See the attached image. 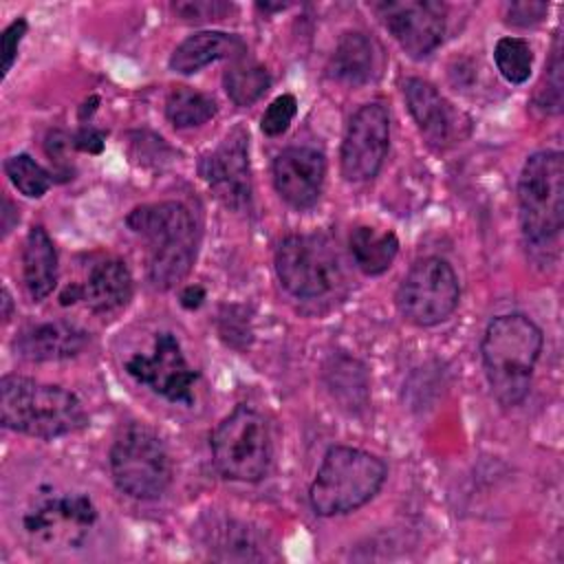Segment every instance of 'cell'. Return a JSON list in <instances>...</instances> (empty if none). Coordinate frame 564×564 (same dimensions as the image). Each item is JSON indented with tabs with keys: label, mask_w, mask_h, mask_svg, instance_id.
Here are the masks:
<instances>
[{
	"label": "cell",
	"mask_w": 564,
	"mask_h": 564,
	"mask_svg": "<svg viewBox=\"0 0 564 564\" xmlns=\"http://www.w3.org/2000/svg\"><path fill=\"white\" fill-rule=\"evenodd\" d=\"M280 284L295 297L315 300L335 291L341 282V267L333 245L317 234L286 236L275 251Z\"/></svg>",
	"instance_id": "cell-9"
},
{
	"label": "cell",
	"mask_w": 564,
	"mask_h": 564,
	"mask_svg": "<svg viewBox=\"0 0 564 564\" xmlns=\"http://www.w3.org/2000/svg\"><path fill=\"white\" fill-rule=\"evenodd\" d=\"M132 295V275L121 260L95 264L82 286V300L95 313H112L128 304Z\"/></svg>",
	"instance_id": "cell-19"
},
{
	"label": "cell",
	"mask_w": 564,
	"mask_h": 564,
	"mask_svg": "<svg viewBox=\"0 0 564 564\" xmlns=\"http://www.w3.org/2000/svg\"><path fill=\"white\" fill-rule=\"evenodd\" d=\"M390 145V117L379 104H364L348 121L341 141V174L348 181L377 176Z\"/></svg>",
	"instance_id": "cell-11"
},
{
	"label": "cell",
	"mask_w": 564,
	"mask_h": 564,
	"mask_svg": "<svg viewBox=\"0 0 564 564\" xmlns=\"http://www.w3.org/2000/svg\"><path fill=\"white\" fill-rule=\"evenodd\" d=\"M326 176V159L315 148H286L273 161V183L278 194L297 209L315 205Z\"/></svg>",
	"instance_id": "cell-15"
},
{
	"label": "cell",
	"mask_w": 564,
	"mask_h": 564,
	"mask_svg": "<svg viewBox=\"0 0 564 564\" xmlns=\"http://www.w3.org/2000/svg\"><path fill=\"white\" fill-rule=\"evenodd\" d=\"M460 284L452 264L443 258H421L410 267L397 291L401 315L416 326L445 322L458 306Z\"/></svg>",
	"instance_id": "cell-10"
},
{
	"label": "cell",
	"mask_w": 564,
	"mask_h": 564,
	"mask_svg": "<svg viewBox=\"0 0 564 564\" xmlns=\"http://www.w3.org/2000/svg\"><path fill=\"white\" fill-rule=\"evenodd\" d=\"M350 253L366 275H379L390 269L399 253L394 231H377L375 227H357L350 234Z\"/></svg>",
	"instance_id": "cell-22"
},
{
	"label": "cell",
	"mask_w": 564,
	"mask_h": 564,
	"mask_svg": "<svg viewBox=\"0 0 564 564\" xmlns=\"http://www.w3.org/2000/svg\"><path fill=\"white\" fill-rule=\"evenodd\" d=\"M383 24L412 57L430 55L445 35V7L432 0H399L377 4Z\"/></svg>",
	"instance_id": "cell-13"
},
{
	"label": "cell",
	"mask_w": 564,
	"mask_h": 564,
	"mask_svg": "<svg viewBox=\"0 0 564 564\" xmlns=\"http://www.w3.org/2000/svg\"><path fill=\"white\" fill-rule=\"evenodd\" d=\"M231 7L223 4V2H209V0H194V2H176L174 11L183 18V20H216L223 18Z\"/></svg>",
	"instance_id": "cell-29"
},
{
	"label": "cell",
	"mask_w": 564,
	"mask_h": 564,
	"mask_svg": "<svg viewBox=\"0 0 564 564\" xmlns=\"http://www.w3.org/2000/svg\"><path fill=\"white\" fill-rule=\"evenodd\" d=\"M110 471L119 491L137 500H152L170 487L172 460L152 430L128 425L110 447Z\"/></svg>",
	"instance_id": "cell-7"
},
{
	"label": "cell",
	"mask_w": 564,
	"mask_h": 564,
	"mask_svg": "<svg viewBox=\"0 0 564 564\" xmlns=\"http://www.w3.org/2000/svg\"><path fill=\"white\" fill-rule=\"evenodd\" d=\"M2 425L35 438H57L86 425L82 401L62 386L7 375L0 381Z\"/></svg>",
	"instance_id": "cell-3"
},
{
	"label": "cell",
	"mask_w": 564,
	"mask_h": 564,
	"mask_svg": "<svg viewBox=\"0 0 564 564\" xmlns=\"http://www.w3.org/2000/svg\"><path fill=\"white\" fill-rule=\"evenodd\" d=\"M408 110L414 117L421 134L434 148H445L454 134V115L443 95L425 79L412 77L403 86Z\"/></svg>",
	"instance_id": "cell-17"
},
{
	"label": "cell",
	"mask_w": 564,
	"mask_h": 564,
	"mask_svg": "<svg viewBox=\"0 0 564 564\" xmlns=\"http://www.w3.org/2000/svg\"><path fill=\"white\" fill-rule=\"evenodd\" d=\"M128 227L148 245V275L156 289H172L181 282L196 258V225L181 203H150L134 207Z\"/></svg>",
	"instance_id": "cell-2"
},
{
	"label": "cell",
	"mask_w": 564,
	"mask_h": 564,
	"mask_svg": "<svg viewBox=\"0 0 564 564\" xmlns=\"http://www.w3.org/2000/svg\"><path fill=\"white\" fill-rule=\"evenodd\" d=\"M4 172L13 183V187L29 198L44 196L53 183L51 174L40 163H35L29 154L9 156L4 161Z\"/></svg>",
	"instance_id": "cell-26"
},
{
	"label": "cell",
	"mask_w": 564,
	"mask_h": 564,
	"mask_svg": "<svg viewBox=\"0 0 564 564\" xmlns=\"http://www.w3.org/2000/svg\"><path fill=\"white\" fill-rule=\"evenodd\" d=\"M73 148L84 150V152H101L104 148V132L95 130V128H82L75 137H73Z\"/></svg>",
	"instance_id": "cell-32"
},
{
	"label": "cell",
	"mask_w": 564,
	"mask_h": 564,
	"mask_svg": "<svg viewBox=\"0 0 564 564\" xmlns=\"http://www.w3.org/2000/svg\"><path fill=\"white\" fill-rule=\"evenodd\" d=\"M225 90L229 99L238 106H251L258 101L271 86V77L264 66L249 62V59H236L227 73H225Z\"/></svg>",
	"instance_id": "cell-23"
},
{
	"label": "cell",
	"mask_w": 564,
	"mask_h": 564,
	"mask_svg": "<svg viewBox=\"0 0 564 564\" xmlns=\"http://www.w3.org/2000/svg\"><path fill=\"white\" fill-rule=\"evenodd\" d=\"M126 372L165 397L172 403H192L196 370L189 368L178 339L172 333H159L152 355H134L126 361Z\"/></svg>",
	"instance_id": "cell-12"
},
{
	"label": "cell",
	"mask_w": 564,
	"mask_h": 564,
	"mask_svg": "<svg viewBox=\"0 0 564 564\" xmlns=\"http://www.w3.org/2000/svg\"><path fill=\"white\" fill-rule=\"evenodd\" d=\"M375 64H377V55H375L372 42L364 33L352 31V33H344L341 40L337 42L328 68L335 79L359 86L370 82L375 73Z\"/></svg>",
	"instance_id": "cell-21"
},
{
	"label": "cell",
	"mask_w": 564,
	"mask_h": 564,
	"mask_svg": "<svg viewBox=\"0 0 564 564\" xmlns=\"http://www.w3.org/2000/svg\"><path fill=\"white\" fill-rule=\"evenodd\" d=\"M295 112H297V101H295L293 95H280V97H275V99L267 106V110H264V115H262V119H260L262 132L269 134V137H280L282 132H286V128H289V123L293 121Z\"/></svg>",
	"instance_id": "cell-27"
},
{
	"label": "cell",
	"mask_w": 564,
	"mask_h": 564,
	"mask_svg": "<svg viewBox=\"0 0 564 564\" xmlns=\"http://www.w3.org/2000/svg\"><path fill=\"white\" fill-rule=\"evenodd\" d=\"M203 300H205V291H203L198 284L187 286V289L181 293V304H183L185 308H196V306H200Z\"/></svg>",
	"instance_id": "cell-34"
},
{
	"label": "cell",
	"mask_w": 564,
	"mask_h": 564,
	"mask_svg": "<svg viewBox=\"0 0 564 564\" xmlns=\"http://www.w3.org/2000/svg\"><path fill=\"white\" fill-rule=\"evenodd\" d=\"M200 174L216 198L242 212L251 205V170L247 154V134L234 130L227 139L200 161Z\"/></svg>",
	"instance_id": "cell-14"
},
{
	"label": "cell",
	"mask_w": 564,
	"mask_h": 564,
	"mask_svg": "<svg viewBox=\"0 0 564 564\" xmlns=\"http://www.w3.org/2000/svg\"><path fill=\"white\" fill-rule=\"evenodd\" d=\"M546 88H540V106L544 110H560L562 104V57H560V42L555 40L551 64L546 68Z\"/></svg>",
	"instance_id": "cell-28"
},
{
	"label": "cell",
	"mask_w": 564,
	"mask_h": 564,
	"mask_svg": "<svg viewBox=\"0 0 564 564\" xmlns=\"http://www.w3.org/2000/svg\"><path fill=\"white\" fill-rule=\"evenodd\" d=\"M240 55H245V42L238 35L225 31H200L174 48L170 68L174 73L189 75L216 59H238Z\"/></svg>",
	"instance_id": "cell-18"
},
{
	"label": "cell",
	"mask_w": 564,
	"mask_h": 564,
	"mask_svg": "<svg viewBox=\"0 0 564 564\" xmlns=\"http://www.w3.org/2000/svg\"><path fill=\"white\" fill-rule=\"evenodd\" d=\"M22 524L40 546L77 549L97 524V507L86 494L44 487L26 507Z\"/></svg>",
	"instance_id": "cell-8"
},
{
	"label": "cell",
	"mask_w": 564,
	"mask_h": 564,
	"mask_svg": "<svg viewBox=\"0 0 564 564\" xmlns=\"http://www.w3.org/2000/svg\"><path fill=\"white\" fill-rule=\"evenodd\" d=\"M216 469L240 482L260 480L271 465V436L267 421L249 405H236L212 432Z\"/></svg>",
	"instance_id": "cell-6"
},
{
	"label": "cell",
	"mask_w": 564,
	"mask_h": 564,
	"mask_svg": "<svg viewBox=\"0 0 564 564\" xmlns=\"http://www.w3.org/2000/svg\"><path fill=\"white\" fill-rule=\"evenodd\" d=\"M494 59L500 75L511 84H522L531 75V46L522 37H500L494 48Z\"/></svg>",
	"instance_id": "cell-25"
},
{
	"label": "cell",
	"mask_w": 564,
	"mask_h": 564,
	"mask_svg": "<svg viewBox=\"0 0 564 564\" xmlns=\"http://www.w3.org/2000/svg\"><path fill=\"white\" fill-rule=\"evenodd\" d=\"M22 271L24 286L35 302L53 293L57 284V251L46 229L40 225L31 227L26 236L22 251Z\"/></svg>",
	"instance_id": "cell-20"
},
{
	"label": "cell",
	"mask_w": 564,
	"mask_h": 564,
	"mask_svg": "<svg viewBox=\"0 0 564 564\" xmlns=\"http://www.w3.org/2000/svg\"><path fill=\"white\" fill-rule=\"evenodd\" d=\"M2 304H4V313H2V317H4V322L9 319V315H11V297H9V293L4 291L2 293Z\"/></svg>",
	"instance_id": "cell-35"
},
{
	"label": "cell",
	"mask_w": 564,
	"mask_h": 564,
	"mask_svg": "<svg viewBox=\"0 0 564 564\" xmlns=\"http://www.w3.org/2000/svg\"><path fill=\"white\" fill-rule=\"evenodd\" d=\"M520 227L533 249L553 247L564 223V161L557 150L531 154L518 178Z\"/></svg>",
	"instance_id": "cell-5"
},
{
	"label": "cell",
	"mask_w": 564,
	"mask_h": 564,
	"mask_svg": "<svg viewBox=\"0 0 564 564\" xmlns=\"http://www.w3.org/2000/svg\"><path fill=\"white\" fill-rule=\"evenodd\" d=\"M549 11V4L544 2H511L505 9V20L507 24L513 26H531L540 22Z\"/></svg>",
	"instance_id": "cell-30"
},
{
	"label": "cell",
	"mask_w": 564,
	"mask_h": 564,
	"mask_svg": "<svg viewBox=\"0 0 564 564\" xmlns=\"http://www.w3.org/2000/svg\"><path fill=\"white\" fill-rule=\"evenodd\" d=\"M542 330L522 313L498 315L489 322L480 352L489 388L500 405L524 401L542 352Z\"/></svg>",
	"instance_id": "cell-1"
},
{
	"label": "cell",
	"mask_w": 564,
	"mask_h": 564,
	"mask_svg": "<svg viewBox=\"0 0 564 564\" xmlns=\"http://www.w3.org/2000/svg\"><path fill=\"white\" fill-rule=\"evenodd\" d=\"M386 480L379 456L348 445H335L311 482L308 500L317 516H339L364 507L377 496Z\"/></svg>",
	"instance_id": "cell-4"
},
{
	"label": "cell",
	"mask_w": 564,
	"mask_h": 564,
	"mask_svg": "<svg viewBox=\"0 0 564 564\" xmlns=\"http://www.w3.org/2000/svg\"><path fill=\"white\" fill-rule=\"evenodd\" d=\"M165 115L174 128H196L216 115V104L205 93L178 86L165 99Z\"/></svg>",
	"instance_id": "cell-24"
},
{
	"label": "cell",
	"mask_w": 564,
	"mask_h": 564,
	"mask_svg": "<svg viewBox=\"0 0 564 564\" xmlns=\"http://www.w3.org/2000/svg\"><path fill=\"white\" fill-rule=\"evenodd\" d=\"M26 33V20L18 18L15 22H11L4 33H2V40H0V51H2V77L11 70L13 62H15V55H18V46L22 42Z\"/></svg>",
	"instance_id": "cell-31"
},
{
	"label": "cell",
	"mask_w": 564,
	"mask_h": 564,
	"mask_svg": "<svg viewBox=\"0 0 564 564\" xmlns=\"http://www.w3.org/2000/svg\"><path fill=\"white\" fill-rule=\"evenodd\" d=\"M86 346V333L59 319L35 322L20 330L15 350L29 361H59L75 357Z\"/></svg>",
	"instance_id": "cell-16"
},
{
	"label": "cell",
	"mask_w": 564,
	"mask_h": 564,
	"mask_svg": "<svg viewBox=\"0 0 564 564\" xmlns=\"http://www.w3.org/2000/svg\"><path fill=\"white\" fill-rule=\"evenodd\" d=\"M70 145H73V139L66 137V134L59 132V130H53V132H48V137H46V154H48L51 161H55V163H62V161H64L66 150H68Z\"/></svg>",
	"instance_id": "cell-33"
}]
</instances>
